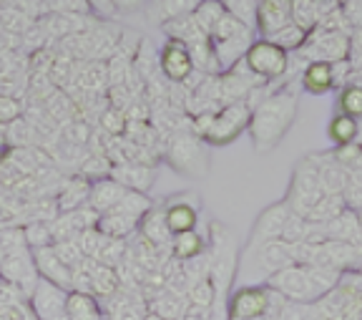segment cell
<instances>
[{"label": "cell", "instance_id": "cell-1", "mask_svg": "<svg viewBox=\"0 0 362 320\" xmlns=\"http://www.w3.org/2000/svg\"><path fill=\"white\" fill-rule=\"evenodd\" d=\"M297 86H300V79H294L292 84H284V86H277L252 106V119H249L247 132L257 154L274 152L294 126L297 114H300V91H297Z\"/></svg>", "mask_w": 362, "mask_h": 320}, {"label": "cell", "instance_id": "cell-2", "mask_svg": "<svg viewBox=\"0 0 362 320\" xmlns=\"http://www.w3.org/2000/svg\"><path fill=\"white\" fill-rule=\"evenodd\" d=\"M342 273L332 268H322V265H289V268L279 270L277 275L267 278L264 285L279 292L282 297L292 300V303H317L322 295L339 285Z\"/></svg>", "mask_w": 362, "mask_h": 320}, {"label": "cell", "instance_id": "cell-3", "mask_svg": "<svg viewBox=\"0 0 362 320\" xmlns=\"http://www.w3.org/2000/svg\"><path fill=\"white\" fill-rule=\"evenodd\" d=\"M164 159L174 172L184 177L202 179L209 172V152L206 144L192 132V129H179L164 144Z\"/></svg>", "mask_w": 362, "mask_h": 320}, {"label": "cell", "instance_id": "cell-4", "mask_svg": "<svg viewBox=\"0 0 362 320\" xmlns=\"http://www.w3.org/2000/svg\"><path fill=\"white\" fill-rule=\"evenodd\" d=\"M322 197H325V189H322V182H320V174H317L315 156L312 154L302 156V159L294 164V172H292V179H289V189H287L284 202H287L294 215L307 217Z\"/></svg>", "mask_w": 362, "mask_h": 320}, {"label": "cell", "instance_id": "cell-5", "mask_svg": "<svg viewBox=\"0 0 362 320\" xmlns=\"http://www.w3.org/2000/svg\"><path fill=\"white\" fill-rule=\"evenodd\" d=\"M249 119H252V106L247 101L226 103L219 111H214L211 124L202 137V142L211 144V147H226V144L237 142L249 129Z\"/></svg>", "mask_w": 362, "mask_h": 320}, {"label": "cell", "instance_id": "cell-6", "mask_svg": "<svg viewBox=\"0 0 362 320\" xmlns=\"http://www.w3.org/2000/svg\"><path fill=\"white\" fill-rule=\"evenodd\" d=\"M244 63L264 84H282V79L289 71V53L282 51L279 46H274L272 40L259 38L249 46Z\"/></svg>", "mask_w": 362, "mask_h": 320}, {"label": "cell", "instance_id": "cell-7", "mask_svg": "<svg viewBox=\"0 0 362 320\" xmlns=\"http://www.w3.org/2000/svg\"><path fill=\"white\" fill-rule=\"evenodd\" d=\"M305 58L310 61H325V63H339L352 58V38L350 33L342 30H322L315 28L307 35V43L302 48Z\"/></svg>", "mask_w": 362, "mask_h": 320}, {"label": "cell", "instance_id": "cell-8", "mask_svg": "<svg viewBox=\"0 0 362 320\" xmlns=\"http://www.w3.org/2000/svg\"><path fill=\"white\" fill-rule=\"evenodd\" d=\"M272 290L267 285H239L226 297V320H259L269 310Z\"/></svg>", "mask_w": 362, "mask_h": 320}, {"label": "cell", "instance_id": "cell-9", "mask_svg": "<svg viewBox=\"0 0 362 320\" xmlns=\"http://www.w3.org/2000/svg\"><path fill=\"white\" fill-rule=\"evenodd\" d=\"M242 258L249 260L252 270L264 275V278H272V275H277L279 270L294 265L292 245L284 240H272V242H264V245H257V247H244Z\"/></svg>", "mask_w": 362, "mask_h": 320}, {"label": "cell", "instance_id": "cell-10", "mask_svg": "<svg viewBox=\"0 0 362 320\" xmlns=\"http://www.w3.org/2000/svg\"><path fill=\"white\" fill-rule=\"evenodd\" d=\"M289 217H292V210H289V205L284 200L264 207V210L257 215L255 224H252L247 247L264 245V242H272V240H282V232H284V227H287Z\"/></svg>", "mask_w": 362, "mask_h": 320}, {"label": "cell", "instance_id": "cell-11", "mask_svg": "<svg viewBox=\"0 0 362 320\" xmlns=\"http://www.w3.org/2000/svg\"><path fill=\"white\" fill-rule=\"evenodd\" d=\"M30 308H33L35 320H68L66 318V300L68 290L61 285L38 278L33 292H30Z\"/></svg>", "mask_w": 362, "mask_h": 320}, {"label": "cell", "instance_id": "cell-12", "mask_svg": "<svg viewBox=\"0 0 362 320\" xmlns=\"http://www.w3.org/2000/svg\"><path fill=\"white\" fill-rule=\"evenodd\" d=\"M164 210L166 224H169L171 234L189 232V229H197L199 222V197L194 192H181L174 195L161 205Z\"/></svg>", "mask_w": 362, "mask_h": 320}, {"label": "cell", "instance_id": "cell-13", "mask_svg": "<svg viewBox=\"0 0 362 320\" xmlns=\"http://www.w3.org/2000/svg\"><path fill=\"white\" fill-rule=\"evenodd\" d=\"M158 66H161V76L169 84H184L194 74V63L192 56H189L187 43L166 38V43L158 51Z\"/></svg>", "mask_w": 362, "mask_h": 320}, {"label": "cell", "instance_id": "cell-14", "mask_svg": "<svg viewBox=\"0 0 362 320\" xmlns=\"http://www.w3.org/2000/svg\"><path fill=\"white\" fill-rule=\"evenodd\" d=\"M101 305L106 320H144L148 315V300L144 292L129 287H119V292L103 300Z\"/></svg>", "mask_w": 362, "mask_h": 320}, {"label": "cell", "instance_id": "cell-15", "mask_svg": "<svg viewBox=\"0 0 362 320\" xmlns=\"http://www.w3.org/2000/svg\"><path fill=\"white\" fill-rule=\"evenodd\" d=\"M289 23H292V0H259L255 30L262 38H269Z\"/></svg>", "mask_w": 362, "mask_h": 320}, {"label": "cell", "instance_id": "cell-16", "mask_svg": "<svg viewBox=\"0 0 362 320\" xmlns=\"http://www.w3.org/2000/svg\"><path fill=\"white\" fill-rule=\"evenodd\" d=\"M30 252H33V263H35V270H38V278L53 282V285L66 287V290L74 287V270L61 263V258L56 255L53 245L40 247V250H30Z\"/></svg>", "mask_w": 362, "mask_h": 320}, {"label": "cell", "instance_id": "cell-17", "mask_svg": "<svg viewBox=\"0 0 362 320\" xmlns=\"http://www.w3.org/2000/svg\"><path fill=\"white\" fill-rule=\"evenodd\" d=\"M317 164V174H320V182H322L325 195H345L347 184H350V174L337 159H334L332 152H325V154H312Z\"/></svg>", "mask_w": 362, "mask_h": 320}, {"label": "cell", "instance_id": "cell-18", "mask_svg": "<svg viewBox=\"0 0 362 320\" xmlns=\"http://www.w3.org/2000/svg\"><path fill=\"white\" fill-rule=\"evenodd\" d=\"M111 179H116L121 187L134 189V192H148V189L153 187V182H156V166L136 164V161H129V164H113Z\"/></svg>", "mask_w": 362, "mask_h": 320}, {"label": "cell", "instance_id": "cell-19", "mask_svg": "<svg viewBox=\"0 0 362 320\" xmlns=\"http://www.w3.org/2000/svg\"><path fill=\"white\" fill-rule=\"evenodd\" d=\"M300 86L302 91L307 93H329L334 86V71H332V63H325V61H307V66L302 69L300 74Z\"/></svg>", "mask_w": 362, "mask_h": 320}, {"label": "cell", "instance_id": "cell-20", "mask_svg": "<svg viewBox=\"0 0 362 320\" xmlns=\"http://www.w3.org/2000/svg\"><path fill=\"white\" fill-rule=\"evenodd\" d=\"M66 318L68 320H106L103 305L93 292L68 290L66 300Z\"/></svg>", "mask_w": 362, "mask_h": 320}, {"label": "cell", "instance_id": "cell-21", "mask_svg": "<svg viewBox=\"0 0 362 320\" xmlns=\"http://www.w3.org/2000/svg\"><path fill=\"white\" fill-rule=\"evenodd\" d=\"M255 33L249 30V33H242V35H234V38H226V40H211V46H214V53H216V61H219V69L221 74L229 71L232 66H237L244 56H247L249 46L255 43Z\"/></svg>", "mask_w": 362, "mask_h": 320}, {"label": "cell", "instance_id": "cell-22", "mask_svg": "<svg viewBox=\"0 0 362 320\" xmlns=\"http://www.w3.org/2000/svg\"><path fill=\"white\" fill-rule=\"evenodd\" d=\"M325 237H327V240H339V242H352V245H362L360 215L347 207L342 215H337V217L329 219V222L325 224Z\"/></svg>", "mask_w": 362, "mask_h": 320}, {"label": "cell", "instance_id": "cell-23", "mask_svg": "<svg viewBox=\"0 0 362 320\" xmlns=\"http://www.w3.org/2000/svg\"><path fill=\"white\" fill-rule=\"evenodd\" d=\"M88 197H90V182L81 174L76 177H68L66 182H61L58 187V195H56V205L58 212H74L78 207L88 205Z\"/></svg>", "mask_w": 362, "mask_h": 320}, {"label": "cell", "instance_id": "cell-24", "mask_svg": "<svg viewBox=\"0 0 362 320\" xmlns=\"http://www.w3.org/2000/svg\"><path fill=\"white\" fill-rule=\"evenodd\" d=\"M139 232L144 234V240H148L153 247H161V250H171V229L166 224L164 210L161 207H151V210L144 215V219L139 222Z\"/></svg>", "mask_w": 362, "mask_h": 320}, {"label": "cell", "instance_id": "cell-25", "mask_svg": "<svg viewBox=\"0 0 362 320\" xmlns=\"http://www.w3.org/2000/svg\"><path fill=\"white\" fill-rule=\"evenodd\" d=\"M43 111H45V116L58 126H66L74 119H81L78 103L68 96L63 88H53V91L43 98Z\"/></svg>", "mask_w": 362, "mask_h": 320}, {"label": "cell", "instance_id": "cell-26", "mask_svg": "<svg viewBox=\"0 0 362 320\" xmlns=\"http://www.w3.org/2000/svg\"><path fill=\"white\" fill-rule=\"evenodd\" d=\"M126 195V187H121L116 179L106 177V179H96V182H90V197H88V205L98 212V215H106L111 212L113 207L119 205Z\"/></svg>", "mask_w": 362, "mask_h": 320}, {"label": "cell", "instance_id": "cell-27", "mask_svg": "<svg viewBox=\"0 0 362 320\" xmlns=\"http://www.w3.org/2000/svg\"><path fill=\"white\" fill-rule=\"evenodd\" d=\"M206 247H209V242L197 229L179 232L171 237V258L179 260V263H189L194 258H202L204 252H206Z\"/></svg>", "mask_w": 362, "mask_h": 320}, {"label": "cell", "instance_id": "cell-28", "mask_svg": "<svg viewBox=\"0 0 362 320\" xmlns=\"http://www.w3.org/2000/svg\"><path fill=\"white\" fill-rule=\"evenodd\" d=\"M78 84L83 93H103L108 91V63L106 61H83L78 63Z\"/></svg>", "mask_w": 362, "mask_h": 320}, {"label": "cell", "instance_id": "cell-29", "mask_svg": "<svg viewBox=\"0 0 362 320\" xmlns=\"http://www.w3.org/2000/svg\"><path fill=\"white\" fill-rule=\"evenodd\" d=\"M187 310H189L187 295H179V292L169 290V287L148 303V313L158 315V318L164 320H181L187 315Z\"/></svg>", "mask_w": 362, "mask_h": 320}, {"label": "cell", "instance_id": "cell-30", "mask_svg": "<svg viewBox=\"0 0 362 320\" xmlns=\"http://www.w3.org/2000/svg\"><path fill=\"white\" fill-rule=\"evenodd\" d=\"M161 28H164V33L169 35V38L181 40V43H187V46L206 38V35L202 33V28L197 25L192 13H189V16H179V18H171V21H164Z\"/></svg>", "mask_w": 362, "mask_h": 320}, {"label": "cell", "instance_id": "cell-31", "mask_svg": "<svg viewBox=\"0 0 362 320\" xmlns=\"http://www.w3.org/2000/svg\"><path fill=\"white\" fill-rule=\"evenodd\" d=\"M98 229H101L106 237H113V240H129L131 234L139 229V222L131 217H126L124 212L111 210L106 215H101L98 219Z\"/></svg>", "mask_w": 362, "mask_h": 320}, {"label": "cell", "instance_id": "cell-32", "mask_svg": "<svg viewBox=\"0 0 362 320\" xmlns=\"http://www.w3.org/2000/svg\"><path fill=\"white\" fill-rule=\"evenodd\" d=\"M187 48H189V56H192V63H194V69L197 71H202L204 76H219L221 74L214 46H211L209 38L197 40V43H192V46H187Z\"/></svg>", "mask_w": 362, "mask_h": 320}, {"label": "cell", "instance_id": "cell-33", "mask_svg": "<svg viewBox=\"0 0 362 320\" xmlns=\"http://www.w3.org/2000/svg\"><path fill=\"white\" fill-rule=\"evenodd\" d=\"M357 134H360V121L345 114H334L327 124V137L334 142V147H345V144H355Z\"/></svg>", "mask_w": 362, "mask_h": 320}, {"label": "cell", "instance_id": "cell-34", "mask_svg": "<svg viewBox=\"0 0 362 320\" xmlns=\"http://www.w3.org/2000/svg\"><path fill=\"white\" fill-rule=\"evenodd\" d=\"M224 6H221V0H199L197 8H194V21H197V25L202 28V33L209 38L211 30H214V25L219 23V18L224 16Z\"/></svg>", "mask_w": 362, "mask_h": 320}, {"label": "cell", "instance_id": "cell-35", "mask_svg": "<svg viewBox=\"0 0 362 320\" xmlns=\"http://www.w3.org/2000/svg\"><path fill=\"white\" fill-rule=\"evenodd\" d=\"M345 210H347L345 195H325L322 200L315 205V210L307 215V219H312V222H317V224H327L329 219H334Z\"/></svg>", "mask_w": 362, "mask_h": 320}, {"label": "cell", "instance_id": "cell-36", "mask_svg": "<svg viewBox=\"0 0 362 320\" xmlns=\"http://www.w3.org/2000/svg\"><path fill=\"white\" fill-rule=\"evenodd\" d=\"M337 114L362 119V84H345L337 93Z\"/></svg>", "mask_w": 362, "mask_h": 320}, {"label": "cell", "instance_id": "cell-37", "mask_svg": "<svg viewBox=\"0 0 362 320\" xmlns=\"http://www.w3.org/2000/svg\"><path fill=\"white\" fill-rule=\"evenodd\" d=\"M151 207H153V202L146 197V192H134V189H126L124 200H121L119 205L113 207V210L124 212L126 217L136 219V222H141L144 215H146V212L151 210Z\"/></svg>", "mask_w": 362, "mask_h": 320}, {"label": "cell", "instance_id": "cell-38", "mask_svg": "<svg viewBox=\"0 0 362 320\" xmlns=\"http://www.w3.org/2000/svg\"><path fill=\"white\" fill-rule=\"evenodd\" d=\"M307 30H302L300 25H294V23H289V25H284L282 30H277V33H272L267 40H272L274 46H279L282 51H287V53H294V51H302L305 48V43H307Z\"/></svg>", "mask_w": 362, "mask_h": 320}, {"label": "cell", "instance_id": "cell-39", "mask_svg": "<svg viewBox=\"0 0 362 320\" xmlns=\"http://www.w3.org/2000/svg\"><path fill=\"white\" fill-rule=\"evenodd\" d=\"M221 6H224V11L229 16L242 21L249 30L257 28V8H259V0H221Z\"/></svg>", "mask_w": 362, "mask_h": 320}, {"label": "cell", "instance_id": "cell-40", "mask_svg": "<svg viewBox=\"0 0 362 320\" xmlns=\"http://www.w3.org/2000/svg\"><path fill=\"white\" fill-rule=\"evenodd\" d=\"M214 300H216V290H214V285H211V280L194 282V285L189 287V292H187L189 308L206 310V313H211V308H214Z\"/></svg>", "mask_w": 362, "mask_h": 320}, {"label": "cell", "instance_id": "cell-41", "mask_svg": "<svg viewBox=\"0 0 362 320\" xmlns=\"http://www.w3.org/2000/svg\"><path fill=\"white\" fill-rule=\"evenodd\" d=\"M30 25H33V21H30V16L25 11H21V8H16V6L0 8V28H6L8 33L25 35V30H28Z\"/></svg>", "mask_w": 362, "mask_h": 320}, {"label": "cell", "instance_id": "cell-42", "mask_svg": "<svg viewBox=\"0 0 362 320\" xmlns=\"http://www.w3.org/2000/svg\"><path fill=\"white\" fill-rule=\"evenodd\" d=\"M126 126H129L126 114H124V111H119V109H113V106H106V109L101 111V116H98V129H101L103 134H108L111 139L124 137Z\"/></svg>", "mask_w": 362, "mask_h": 320}, {"label": "cell", "instance_id": "cell-43", "mask_svg": "<svg viewBox=\"0 0 362 320\" xmlns=\"http://www.w3.org/2000/svg\"><path fill=\"white\" fill-rule=\"evenodd\" d=\"M292 23L300 25L302 30L312 33L317 28V8L315 0H292Z\"/></svg>", "mask_w": 362, "mask_h": 320}, {"label": "cell", "instance_id": "cell-44", "mask_svg": "<svg viewBox=\"0 0 362 320\" xmlns=\"http://www.w3.org/2000/svg\"><path fill=\"white\" fill-rule=\"evenodd\" d=\"M23 237H25V245H28L30 250L51 247L53 245L51 222H28L25 227H23Z\"/></svg>", "mask_w": 362, "mask_h": 320}, {"label": "cell", "instance_id": "cell-45", "mask_svg": "<svg viewBox=\"0 0 362 320\" xmlns=\"http://www.w3.org/2000/svg\"><path fill=\"white\" fill-rule=\"evenodd\" d=\"M53 250H56V255L61 258V263L68 265L71 270H78L81 265H83V260H86V255H83V250H81L78 240L53 242Z\"/></svg>", "mask_w": 362, "mask_h": 320}, {"label": "cell", "instance_id": "cell-46", "mask_svg": "<svg viewBox=\"0 0 362 320\" xmlns=\"http://www.w3.org/2000/svg\"><path fill=\"white\" fill-rule=\"evenodd\" d=\"M90 126L86 124V121L81 119H74L71 124L61 126V134L58 137H63L61 142L63 144H71V147H86V144L90 142Z\"/></svg>", "mask_w": 362, "mask_h": 320}, {"label": "cell", "instance_id": "cell-47", "mask_svg": "<svg viewBox=\"0 0 362 320\" xmlns=\"http://www.w3.org/2000/svg\"><path fill=\"white\" fill-rule=\"evenodd\" d=\"M242 33H249L247 25H244L242 21H237L234 16H229V13H224V16L219 18V23L214 25V30H211L209 40H226ZM252 33H255V30H252Z\"/></svg>", "mask_w": 362, "mask_h": 320}, {"label": "cell", "instance_id": "cell-48", "mask_svg": "<svg viewBox=\"0 0 362 320\" xmlns=\"http://www.w3.org/2000/svg\"><path fill=\"white\" fill-rule=\"evenodd\" d=\"M126 258V240H113V237H106L103 242L101 252H98V263L101 265H108V268H119L121 260Z\"/></svg>", "mask_w": 362, "mask_h": 320}, {"label": "cell", "instance_id": "cell-49", "mask_svg": "<svg viewBox=\"0 0 362 320\" xmlns=\"http://www.w3.org/2000/svg\"><path fill=\"white\" fill-rule=\"evenodd\" d=\"M103 242H106V234H103L98 227L83 229V232L78 234V245H81V250H83L86 258H98Z\"/></svg>", "mask_w": 362, "mask_h": 320}, {"label": "cell", "instance_id": "cell-50", "mask_svg": "<svg viewBox=\"0 0 362 320\" xmlns=\"http://www.w3.org/2000/svg\"><path fill=\"white\" fill-rule=\"evenodd\" d=\"M334 159L339 161V164L345 166L347 169V174L355 169V166H360L362 164V147L360 144H345V147H334Z\"/></svg>", "mask_w": 362, "mask_h": 320}, {"label": "cell", "instance_id": "cell-51", "mask_svg": "<svg viewBox=\"0 0 362 320\" xmlns=\"http://www.w3.org/2000/svg\"><path fill=\"white\" fill-rule=\"evenodd\" d=\"M23 116V101H18V96H6L0 93V124L8 126L16 119Z\"/></svg>", "mask_w": 362, "mask_h": 320}, {"label": "cell", "instance_id": "cell-52", "mask_svg": "<svg viewBox=\"0 0 362 320\" xmlns=\"http://www.w3.org/2000/svg\"><path fill=\"white\" fill-rule=\"evenodd\" d=\"M339 287H345L357 303L362 305V270H350V273H342L339 278Z\"/></svg>", "mask_w": 362, "mask_h": 320}, {"label": "cell", "instance_id": "cell-53", "mask_svg": "<svg viewBox=\"0 0 362 320\" xmlns=\"http://www.w3.org/2000/svg\"><path fill=\"white\" fill-rule=\"evenodd\" d=\"M48 6L56 8V11H61V13H71V16L90 13L88 0H48Z\"/></svg>", "mask_w": 362, "mask_h": 320}, {"label": "cell", "instance_id": "cell-54", "mask_svg": "<svg viewBox=\"0 0 362 320\" xmlns=\"http://www.w3.org/2000/svg\"><path fill=\"white\" fill-rule=\"evenodd\" d=\"M345 202H347V207H350V210H355V212L362 210V187H360V184H347Z\"/></svg>", "mask_w": 362, "mask_h": 320}, {"label": "cell", "instance_id": "cell-55", "mask_svg": "<svg viewBox=\"0 0 362 320\" xmlns=\"http://www.w3.org/2000/svg\"><path fill=\"white\" fill-rule=\"evenodd\" d=\"M111 6L116 13H134L144 6V0H111Z\"/></svg>", "mask_w": 362, "mask_h": 320}, {"label": "cell", "instance_id": "cell-56", "mask_svg": "<svg viewBox=\"0 0 362 320\" xmlns=\"http://www.w3.org/2000/svg\"><path fill=\"white\" fill-rule=\"evenodd\" d=\"M144 320H164V318H158V315H153V313H148V315H146V318H144Z\"/></svg>", "mask_w": 362, "mask_h": 320}, {"label": "cell", "instance_id": "cell-57", "mask_svg": "<svg viewBox=\"0 0 362 320\" xmlns=\"http://www.w3.org/2000/svg\"><path fill=\"white\" fill-rule=\"evenodd\" d=\"M357 215H360V227H362V210H360V212H357Z\"/></svg>", "mask_w": 362, "mask_h": 320}, {"label": "cell", "instance_id": "cell-58", "mask_svg": "<svg viewBox=\"0 0 362 320\" xmlns=\"http://www.w3.org/2000/svg\"><path fill=\"white\" fill-rule=\"evenodd\" d=\"M357 320H362V310H360V318H357Z\"/></svg>", "mask_w": 362, "mask_h": 320}]
</instances>
